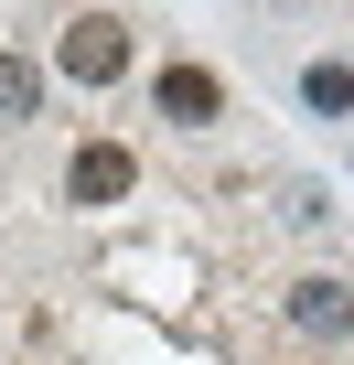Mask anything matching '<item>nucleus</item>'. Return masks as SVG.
I'll use <instances>...</instances> for the list:
<instances>
[{"label":"nucleus","instance_id":"3","mask_svg":"<svg viewBox=\"0 0 354 365\" xmlns=\"http://www.w3.org/2000/svg\"><path fill=\"white\" fill-rule=\"evenodd\" d=\"M279 312H290V333H301V344H333V354L354 344V290H343L333 269H301Z\"/></svg>","mask_w":354,"mask_h":365},{"label":"nucleus","instance_id":"4","mask_svg":"<svg viewBox=\"0 0 354 365\" xmlns=\"http://www.w3.org/2000/svg\"><path fill=\"white\" fill-rule=\"evenodd\" d=\"M150 108H161L172 129H215V118H226V86H215V65H161V76H150Z\"/></svg>","mask_w":354,"mask_h":365},{"label":"nucleus","instance_id":"5","mask_svg":"<svg viewBox=\"0 0 354 365\" xmlns=\"http://www.w3.org/2000/svg\"><path fill=\"white\" fill-rule=\"evenodd\" d=\"M301 108H311V118H354V65H343V54H311V65H301Z\"/></svg>","mask_w":354,"mask_h":365},{"label":"nucleus","instance_id":"1","mask_svg":"<svg viewBox=\"0 0 354 365\" xmlns=\"http://www.w3.org/2000/svg\"><path fill=\"white\" fill-rule=\"evenodd\" d=\"M54 76L86 86V97L118 86V76H129V22H118V11H76V33H54Z\"/></svg>","mask_w":354,"mask_h":365},{"label":"nucleus","instance_id":"6","mask_svg":"<svg viewBox=\"0 0 354 365\" xmlns=\"http://www.w3.org/2000/svg\"><path fill=\"white\" fill-rule=\"evenodd\" d=\"M22 118H43V65L0 43V129H22Z\"/></svg>","mask_w":354,"mask_h":365},{"label":"nucleus","instance_id":"2","mask_svg":"<svg viewBox=\"0 0 354 365\" xmlns=\"http://www.w3.org/2000/svg\"><path fill=\"white\" fill-rule=\"evenodd\" d=\"M129 194H140V150H129V140H76V161H65V205L108 215V205H129Z\"/></svg>","mask_w":354,"mask_h":365}]
</instances>
